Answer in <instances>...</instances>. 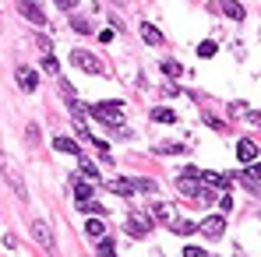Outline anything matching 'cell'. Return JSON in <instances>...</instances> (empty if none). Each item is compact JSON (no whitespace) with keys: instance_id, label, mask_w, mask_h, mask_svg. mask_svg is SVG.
<instances>
[{"instance_id":"7c38bea8","label":"cell","mask_w":261,"mask_h":257,"mask_svg":"<svg viewBox=\"0 0 261 257\" xmlns=\"http://www.w3.org/2000/svg\"><path fill=\"white\" fill-rule=\"evenodd\" d=\"M53 148L64 152V155H82V148H78L74 137H60V134H57V137H53Z\"/></svg>"},{"instance_id":"cb8c5ba5","label":"cell","mask_w":261,"mask_h":257,"mask_svg":"<svg viewBox=\"0 0 261 257\" xmlns=\"http://www.w3.org/2000/svg\"><path fill=\"white\" fill-rule=\"evenodd\" d=\"M82 176H85V180H92V183H95V180H99V169H95V166H92V162H88V159H82Z\"/></svg>"},{"instance_id":"d4e9b609","label":"cell","mask_w":261,"mask_h":257,"mask_svg":"<svg viewBox=\"0 0 261 257\" xmlns=\"http://www.w3.org/2000/svg\"><path fill=\"white\" fill-rule=\"evenodd\" d=\"M71 28L82 32V36H88V32H92V21H85V18H71Z\"/></svg>"},{"instance_id":"44dd1931","label":"cell","mask_w":261,"mask_h":257,"mask_svg":"<svg viewBox=\"0 0 261 257\" xmlns=\"http://www.w3.org/2000/svg\"><path fill=\"white\" fill-rule=\"evenodd\" d=\"M134 190H145V194H155L159 187H155V180H148V176H141V180H134Z\"/></svg>"},{"instance_id":"9c48e42d","label":"cell","mask_w":261,"mask_h":257,"mask_svg":"<svg viewBox=\"0 0 261 257\" xmlns=\"http://www.w3.org/2000/svg\"><path fill=\"white\" fill-rule=\"evenodd\" d=\"M32 236H36V240H39V247H46V250H49V247H53V229H49V225H46L43 218H36V222H32Z\"/></svg>"},{"instance_id":"5b68a950","label":"cell","mask_w":261,"mask_h":257,"mask_svg":"<svg viewBox=\"0 0 261 257\" xmlns=\"http://www.w3.org/2000/svg\"><path fill=\"white\" fill-rule=\"evenodd\" d=\"M0 173H4V176L11 180L14 194H18V197H25V176H21V173H18L14 166H11V159H7V155H0Z\"/></svg>"},{"instance_id":"4dcf8cb0","label":"cell","mask_w":261,"mask_h":257,"mask_svg":"<svg viewBox=\"0 0 261 257\" xmlns=\"http://www.w3.org/2000/svg\"><path fill=\"white\" fill-rule=\"evenodd\" d=\"M244 176H251V180H258V183H261V166H254V162H251V166H247V173H244Z\"/></svg>"},{"instance_id":"52a82bcc","label":"cell","mask_w":261,"mask_h":257,"mask_svg":"<svg viewBox=\"0 0 261 257\" xmlns=\"http://www.w3.org/2000/svg\"><path fill=\"white\" fill-rule=\"evenodd\" d=\"M237 159H240L244 166L258 162V145H254L251 137H240V141H237Z\"/></svg>"},{"instance_id":"5bb4252c","label":"cell","mask_w":261,"mask_h":257,"mask_svg":"<svg viewBox=\"0 0 261 257\" xmlns=\"http://www.w3.org/2000/svg\"><path fill=\"white\" fill-rule=\"evenodd\" d=\"M110 190H113V194H120V197H130V194H134V183L124 180V176H113V180H110Z\"/></svg>"},{"instance_id":"ac0fdd59","label":"cell","mask_w":261,"mask_h":257,"mask_svg":"<svg viewBox=\"0 0 261 257\" xmlns=\"http://www.w3.org/2000/svg\"><path fill=\"white\" fill-rule=\"evenodd\" d=\"M152 120H155V124H173L176 113H173V109H166V106H155V109H152Z\"/></svg>"},{"instance_id":"83f0119b","label":"cell","mask_w":261,"mask_h":257,"mask_svg":"<svg viewBox=\"0 0 261 257\" xmlns=\"http://www.w3.org/2000/svg\"><path fill=\"white\" fill-rule=\"evenodd\" d=\"M36 46H39V49H43V56H53V53H49V49H53V43H49V39H46V36H39V39H36Z\"/></svg>"},{"instance_id":"7a4b0ae2","label":"cell","mask_w":261,"mask_h":257,"mask_svg":"<svg viewBox=\"0 0 261 257\" xmlns=\"http://www.w3.org/2000/svg\"><path fill=\"white\" fill-rule=\"evenodd\" d=\"M88 113L99 117V120L110 124V127H124V113H120L113 102H95V106H88Z\"/></svg>"},{"instance_id":"ffe728a7","label":"cell","mask_w":261,"mask_h":257,"mask_svg":"<svg viewBox=\"0 0 261 257\" xmlns=\"http://www.w3.org/2000/svg\"><path fill=\"white\" fill-rule=\"evenodd\" d=\"M99 257H117V240L102 236V240H99Z\"/></svg>"},{"instance_id":"3957f363","label":"cell","mask_w":261,"mask_h":257,"mask_svg":"<svg viewBox=\"0 0 261 257\" xmlns=\"http://www.w3.org/2000/svg\"><path fill=\"white\" fill-rule=\"evenodd\" d=\"M71 64H74V67H82V71H88V74H102L99 56H92L88 49H74V53H71Z\"/></svg>"},{"instance_id":"6da1fadb","label":"cell","mask_w":261,"mask_h":257,"mask_svg":"<svg viewBox=\"0 0 261 257\" xmlns=\"http://www.w3.org/2000/svg\"><path fill=\"white\" fill-rule=\"evenodd\" d=\"M176 190H180L184 197H198L201 205H212V201H216V194L201 187V176H198L194 169H187L184 176H180V180H176Z\"/></svg>"},{"instance_id":"4316f807","label":"cell","mask_w":261,"mask_h":257,"mask_svg":"<svg viewBox=\"0 0 261 257\" xmlns=\"http://www.w3.org/2000/svg\"><path fill=\"white\" fill-rule=\"evenodd\" d=\"M163 155H184V145H159Z\"/></svg>"},{"instance_id":"f546056e","label":"cell","mask_w":261,"mask_h":257,"mask_svg":"<svg viewBox=\"0 0 261 257\" xmlns=\"http://www.w3.org/2000/svg\"><path fill=\"white\" fill-rule=\"evenodd\" d=\"M198 53H201V56H216V43H201Z\"/></svg>"},{"instance_id":"1f68e13d","label":"cell","mask_w":261,"mask_h":257,"mask_svg":"<svg viewBox=\"0 0 261 257\" xmlns=\"http://www.w3.org/2000/svg\"><path fill=\"white\" fill-rule=\"evenodd\" d=\"M57 7H60V11H74V7H78V0H57Z\"/></svg>"},{"instance_id":"e0dca14e","label":"cell","mask_w":261,"mask_h":257,"mask_svg":"<svg viewBox=\"0 0 261 257\" xmlns=\"http://www.w3.org/2000/svg\"><path fill=\"white\" fill-rule=\"evenodd\" d=\"M170 225H173V233H176V236H191V233L198 229V222H191V218H173Z\"/></svg>"},{"instance_id":"d6986e66","label":"cell","mask_w":261,"mask_h":257,"mask_svg":"<svg viewBox=\"0 0 261 257\" xmlns=\"http://www.w3.org/2000/svg\"><path fill=\"white\" fill-rule=\"evenodd\" d=\"M152 215H155V218H163V222H173L180 212H176L173 205H155V208H152Z\"/></svg>"},{"instance_id":"ba28073f","label":"cell","mask_w":261,"mask_h":257,"mask_svg":"<svg viewBox=\"0 0 261 257\" xmlns=\"http://www.w3.org/2000/svg\"><path fill=\"white\" fill-rule=\"evenodd\" d=\"M201 233L212 236V240L222 236V233H226V215H208V218H201Z\"/></svg>"},{"instance_id":"484cf974","label":"cell","mask_w":261,"mask_h":257,"mask_svg":"<svg viewBox=\"0 0 261 257\" xmlns=\"http://www.w3.org/2000/svg\"><path fill=\"white\" fill-rule=\"evenodd\" d=\"M43 71H46V74H57V78H60V64H57L53 56H43Z\"/></svg>"},{"instance_id":"30bf717a","label":"cell","mask_w":261,"mask_h":257,"mask_svg":"<svg viewBox=\"0 0 261 257\" xmlns=\"http://www.w3.org/2000/svg\"><path fill=\"white\" fill-rule=\"evenodd\" d=\"M18 85L25 88V92H36V88H39V74H36L32 67L21 64V67H18Z\"/></svg>"},{"instance_id":"2e32d148","label":"cell","mask_w":261,"mask_h":257,"mask_svg":"<svg viewBox=\"0 0 261 257\" xmlns=\"http://www.w3.org/2000/svg\"><path fill=\"white\" fill-rule=\"evenodd\" d=\"M222 11H226V18H233V21H244V18H247L244 7H240V0H222Z\"/></svg>"},{"instance_id":"277c9868","label":"cell","mask_w":261,"mask_h":257,"mask_svg":"<svg viewBox=\"0 0 261 257\" xmlns=\"http://www.w3.org/2000/svg\"><path fill=\"white\" fill-rule=\"evenodd\" d=\"M124 229H127L130 236H145V233H152V218L145 212H130L127 222H124Z\"/></svg>"},{"instance_id":"9a60e30c","label":"cell","mask_w":261,"mask_h":257,"mask_svg":"<svg viewBox=\"0 0 261 257\" xmlns=\"http://www.w3.org/2000/svg\"><path fill=\"white\" fill-rule=\"evenodd\" d=\"M141 39L152 46H163V32L155 28V25H148V21H141Z\"/></svg>"},{"instance_id":"603a6c76","label":"cell","mask_w":261,"mask_h":257,"mask_svg":"<svg viewBox=\"0 0 261 257\" xmlns=\"http://www.w3.org/2000/svg\"><path fill=\"white\" fill-rule=\"evenodd\" d=\"M82 212H85V215H95V218H102V215H106V208H102V205H95V201H82Z\"/></svg>"},{"instance_id":"7402d4cb","label":"cell","mask_w":261,"mask_h":257,"mask_svg":"<svg viewBox=\"0 0 261 257\" xmlns=\"http://www.w3.org/2000/svg\"><path fill=\"white\" fill-rule=\"evenodd\" d=\"M85 229H88V236L102 240V218H88V222H85Z\"/></svg>"},{"instance_id":"8992f818","label":"cell","mask_w":261,"mask_h":257,"mask_svg":"<svg viewBox=\"0 0 261 257\" xmlns=\"http://www.w3.org/2000/svg\"><path fill=\"white\" fill-rule=\"evenodd\" d=\"M18 11L25 14V21H32L36 28H43L46 25V14H43V7L39 4H32V0H18Z\"/></svg>"},{"instance_id":"d6a6232c","label":"cell","mask_w":261,"mask_h":257,"mask_svg":"<svg viewBox=\"0 0 261 257\" xmlns=\"http://www.w3.org/2000/svg\"><path fill=\"white\" fill-rule=\"evenodd\" d=\"M184 257H205V254H201V247H187V250H184Z\"/></svg>"},{"instance_id":"4fadbf2b","label":"cell","mask_w":261,"mask_h":257,"mask_svg":"<svg viewBox=\"0 0 261 257\" xmlns=\"http://www.w3.org/2000/svg\"><path fill=\"white\" fill-rule=\"evenodd\" d=\"M71 187H74V197L78 201H92V194H95L92 180H71Z\"/></svg>"},{"instance_id":"f1b7e54d","label":"cell","mask_w":261,"mask_h":257,"mask_svg":"<svg viewBox=\"0 0 261 257\" xmlns=\"http://www.w3.org/2000/svg\"><path fill=\"white\" fill-rule=\"evenodd\" d=\"M163 71H166L170 78H176V74H180V64H173V60H163Z\"/></svg>"},{"instance_id":"8fae6325","label":"cell","mask_w":261,"mask_h":257,"mask_svg":"<svg viewBox=\"0 0 261 257\" xmlns=\"http://www.w3.org/2000/svg\"><path fill=\"white\" fill-rule=\"evenodd\" d=\"M194 169V166H191ZM201 176V183H208V187H229V176H222V173H212V169H194Z\"/></svg>"},{"instance_id":"836d02e7","label":"cell","mask_w":261,"mask_h":257,"mask_svg":"<svg viewBox=\"0 0 261 257\" xmlns=\"http://www.w3.org/2000/svg\"><path fill=\"white\" fill-rule=\"evenodd\" d=\"M117 4H124V0H117Z\"/></svg>"}]
</instances>
